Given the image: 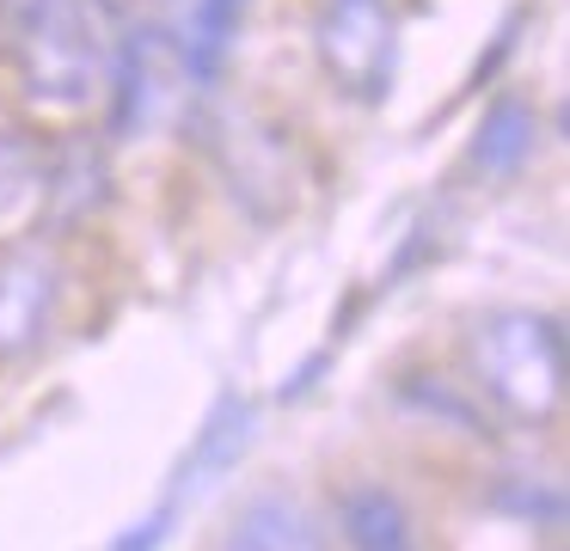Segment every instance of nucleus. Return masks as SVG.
<instances>
[{"instance_id": "dca6fc26", "label": "nucleus", "mask_w": 570, "mask_h": 551, "mask_svg": "<svg viewBox=\"0 0 570 551\" xmlns=\"http://www.w3.org/2000/svg\"><path fill=\"white\" fill-rule=\"evenodd\" d=\"M105 7H117V0H105Z\"/></svg>"}, {"instance_id": "423d86ee", "label": "nucleus", "mask_w": 570, "mask_h": 551, "mask_svg": "<svg viewBox=\"0 0 570 551\" xmlns=\"http://www.w3.org/2000/svg\"><path fill=\"white\" fill-rule=\"evenodd\" d=\"M56 301H62V264L50 245H7L0 252V367L26 362L50 337Z\"/></svg>"}, {"instance_id": "f257e3e1", "label": "nucleus", "mask_w": 570, "mask_h": 551, "mask_svg": "<svg viewBox=\"0 0 570 551\" xmlns=\"http://www.w3.org/2000/svg\"><path fill=\"white\" fill-rule=\"evenodd\" d=\"M111 37L105 0H0V43L19 92L43 110H87L105 92Z\"/></svg>"}, {"instance_id": "0eeeda50", "label": "nucleus", "mask_w": 570, "mask_h": 551, "mask_svg": "<svg viewBox=\"0 0 570 551\" xmlns=\"http://www.w3.org/2000/svg\"><path fill=\"white\" fill-rule=\"evenodd\" d=\"M203 141H209V154L222 159L227 184H234L239 203H252L258 190H271V208H288L295 203V190H288V135L271 129L264 117H252V110H209L203 117Z\"/></svg>"}, {"instance_id": "1a4fd4ad", "label": "nucleus", "mask_w": 570, "mask_h": 551, "mask_svg": "<svg viewBox=\"0 0 570 551\" xmlns=\"http://www.w3.org/2000/svg\"><path fill=\"white\" fill-rule=\"evenodd\" d=\"M111 203V154L92 135H62L50 141V203H43V233H68L92 220Z\"/></svg>"}, {"instance_id": "39448f33", "label": "nucleus", "mask_w": 570, "mask_h": 551, "mask_svg": "<svg viewBox=\"0 0 570 551\" xmlns=\"http://www.w3.org/2000/svg\"><path fill=\"white\" fill-rule=\"evenodd\" d=\"M246 441H252V404L227 392V399L209 411L203 435L190 441V460H185V472L173 478L166 502L148 514V521H136V527H129V533L117 539V551H160V545H166V533L178 527V514H185L190 502L203 496V490H209V478H222L227 465H234L239 453H246Z\"/></svg>"}, {"instance_id": "9d476101", "label": "nucleus", "mask_w": 570, "mask_h": 551, "mask_svg": "<svg viewBox=\"0 0 570 551\" xmlns=\"http://www.w3.org/2000/svg\"><path fill=\"white\" fill-rule=\"evenodd\" d=\"M222 551H332V533H325L320 509H307L301 496L264 490L234 514Z\"/></svg>"}, {"instance_id": "20e7f679", "label": "nucleus", "mask_w": 570, "mask_h": 551, "mask_svg": "<svg viewBox=\"0 0 570 551\" xmlns=\"http://www.w3.org/2000/svg\"><path fill=\"white\" fill-rule=\"evenodd\" d=\"M399 12L393 0H325L313 19V56L337 98L386 105L399 80Z\"/></svg>"}, {"instance_id": "2eb2a0df", "label": "nucleus", "mask_w": 570, "mask_h": 551, "mask_svg": "<svg viewBox=\"0 0 570 551\" xmlns=\"http://www.w3.org/2000/svg\"><path fill=\"white\" fill-rule=\"evenodd\" d=\"M399 399H405L411 411H423V416H442L448 429H479V411H472L466 399H454V392H448L442 380H430V374H405L399 380Z\"/></svg>"}, {"instance_id": "f03ea898", "label": "nucleus", "mask_w": 570, "mask_h": 551, "mask_svg": "<svg viewBox=\"0 0 570 551\" xmlns=\"http://www.w3.org/2000/svg\"><path fill=\"white\" fill-rule=\"evenodd\" d=\"M472 392L503 423L546 429L564 411V325L533 306H491L466 337Z\"/></svg>"}, {"instance_id": "f8f14e48", "label": "nucleus", "mask_w": 570, "mask_h": 551, "mask_svg": "<svg viewBox=\"0 0 570 551\" xmlns=\"http://www.w3.org/2000/svg\"><path fill=\"white\" fill-rule=\"evenodd\" d=\"M246 7L252 0H178V24H166L178 43V56H185L190 80L209 92L215 80L227 73V61H234V43L239 31H246Z\"/></svg>"}, {"instance_id": "6e6552de", "label": "nucleus", "mask_w": 570, "mask_h": 551, "mask_svg": "<svg viewBox=\"0 0 570 551\" xmlns=\"http://www.w3.org/2000/svg\"><path fill=\"white\" fill-rule=\"evenodd\" d=\"M50 203V135L0 129V245L38 239Z\"/></svg>"}, {"instance_id": "9b49d317", "label": "nucleus", "mask_w": 570, "mask_h": 551, "mask_svg": "<svg viewBox=\"0 0 570 551\" xmlns=\"http://www.w3.org/2000/svg\"><path fill=\"white\" fill-rule=\"evenodd\" d=\"M540 154V110L528 105L521 92H497L484 105L479 129H472V171L491 184H509L528 171V159Z\"/></svg>"}, {"instance_id": "ddd939ff", "label": "nucleus", "mask_w": 570, "mask_h": 551, "mask_svg": "<svg viewBox=\"0 0 570 551\" xmlns=\"http://www.w3.org/2000/svg\"><path fill=\"white\" fill-rule=\"evenodd\" d=\"M337 539L350 551H417L411 509L386 484H344L337 490Z\"/></svg>"}, {"instance_id": "4468645a", "label": "nucleus", "mask_w": 570, "mask_h": 551, "mask_svg": "<svg viewBox=\"0 0 570 551\" xmlns=\"http://www.w3.org/2000/svg\"><path fill=\"white\" fill-rule=\"evenodd\" d=\"M484 502L497 514H509V521L533 527V533H558L564 527V484H552V478H491Z\"/></svg>"}, {"instance_id": "7ed1b4c3", "label": "nucleus", "mask_w": 570, "mask_h": 551, "mask_svg": "<svg viewBox=\"0 0 570 551\" xmlns=\"http://www.w3.org/2000/svg\"><path fill=\"white\" fill-rule=\"evenodd\" d=\"M105 92H111V141H148V135H166L173 122L190 117L203 86L190 80L173 31L154 19H136L111 37Z\"/></svg>"}]
</instances>
